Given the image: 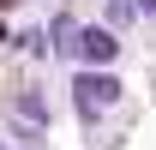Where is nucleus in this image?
I'll list each match as a JSON object with an SVG mask.
<instances>
[{
  "instance_id": "423d86ee",
  "label": "nucleus",
  "mask_w": 156,
  "mask_h": 150,
  "mask_svg": "<svg viewBox=\"0 0 156 150\" xmlns=\"http://www.w3.org/2000/svg\"><path fill=\"white\" fill-rule=\"evenodd\" d=\"M138 12H144V18H156V0H138Z\"/></svg>"
},
{
  "instance_id": "39448f33",
  "label": "nucleus",
  "mask_w": 156,
  "mask_h": 150,
  "mask_svg": "<svg viewBox=\"0 0 156 150\" xmlns=\"http://www.w3.org/2000/svg\"><path fill=\"white\" fill-rule=\"evenodd\" d=\"M24 48H30V60H48V48H54V42H48V30H24Z\"/></svg>"
},
{
  "instance_id": "f257e3e1",
  "label": "nucleus",
  "mask_w": 156,
  "mask_h": 150,
  "mask_svg": "<svg viewBox=\"0 0 156 150\" xmlns=\"http://www.w3.org/2000/svg\"><path fill=\"white\" fill-rule=\"evenodd\" d=\"M72 102H78L84 120H96L102 108H114V102H120V78L108 72V66H84V72L72 78Z\"/></svg>"
},
{
  "instance_id": "f03ea898",
  "label": "nucleus",
  "mask_w": 156,
  "mask_h": 150,
  "mask_svg": "<svg viewBox=\"0 0 156 150\" xmlns=\"http://www.w3.org/2000/svg\"><path fill=\"white\" fill-rule=\"evenodd\" d=\"M78 60L84 66H114L120 60V30L114 24H84L78 30Z\"/></svg>"
},
{
  "instance_id": "0eeeda50",
  "label": "nucleus",
  "mask_w": 156,
  "mask_h": 150,
  "mask_svg": "<svg viewBox=\"0 0 156 150\" xmlns=\"http://www.w3.org/2000/svg\"><path fill=\"white\" fill-rule=\"evenodd\" d=\"M0 150H6V144H0Z\"/></svg>"
},
{
  "instance_id": "7ed1b4c3",
  "label": "nucleus",
  "mask_w": 156,
  "mask_h": 150,
  "mask_svg": "<svg viewBox=\"0 0 156 150\" xmlns=\"http://www.w3.org/2000/svg\"><path fill=\"white\" fill-rule=\"evenodd\" d=\"M78 30H84V24H78L72 12H54V18H48V42H54L60 60H78Z\"/></svg>"
},
{
  "instance_id": "20e7f679",
  "label": "nucleus",
  "mask_w": 156,
  "mask_h": 150,
  "mask_svg": "<svg viewBox=\"0 0 156 150\" xmlns=\"http://www.w3.org/2000/svg\"><path fill=\"white\" fill-rule=\"evenodd\" d=\"M132 18H144V12H138V0H108V24H114V30H126Z\"/></svg>"
}]
</instances>
